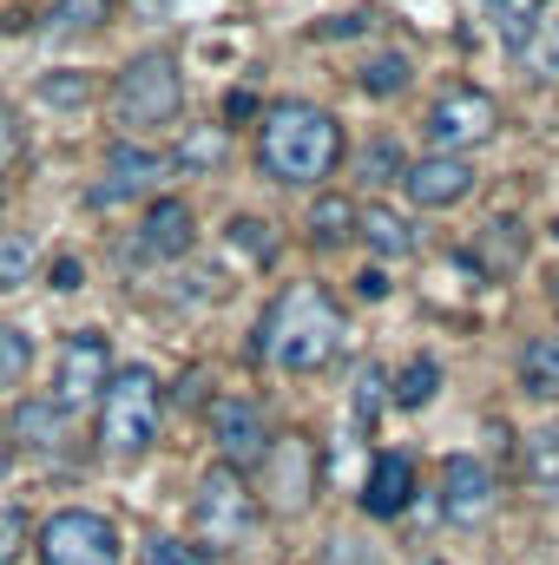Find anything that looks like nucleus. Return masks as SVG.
Segmentation results:
<instances>
[{
  "mask_svg": "<svg viewBox=\"0 0 559 565\" xmlns=\"http://www.w3.org/2000/svg\"><path fill=\"white\" fill-rule=\"evenodd\" d=\"M342 342H349V316H342V302L323 282H289L264 309V322H257V355L277 362L283 375L329 369L342 355Z\"/></svg>",
  "mask_w": 559,
  "mask_h": 565,
  "instance_id": "nucleus-1",
  "label": "nucleus"
},
{
  "mask_svg": "<svg viewBox=\"0 0 559 565\" xmlns=\"http://www.w3.org/2000/svg\"><path fill=\"white\" fill-rule=\"evenodd\" d=\"M342 164V119L316 99H277L257 113V171L277 184H323Z\"/></svg>",
  "mask_w": 559,
  "mask_h": 565,
  "instance_id": "nucleus-2",
  "label": "nucleus"
},
{
  "mask_svg": "<svg viewBox=\"0 0 559 565\" xmlns=\"http://www.w3.org/2000/svg\"><path fill=\"white\" fill-rule=\"evenodd\" d=\"M158 422H165V388H158V375H151L145 362L113 369V382H106V395H99V447L119 454V460H133V454H145V447L158 440Z\"/></svg>",
  "mask_w": 559,
  "mask_h": 565,
  "instance_id": "nucleus-3",
  "label": "nucleus"
},
{
  "mask_svg": "<svg viewBox=\"0 0 559 565\" xmlns=\"http://www.w3.org/2000/svg\"><path fill=\"white\" fill-rule=\"evenodd\" d=\"M113 113H119L126 132L178 126V113H184V66H178V53H165V46L133 53L126 73L113 79Z\"/></svg>",
  "mask_w": 559,
  "mask_h": 565,
  "instance_id": "nucleus-4",
  "label": "nucleus"
},
{
  "mask_svg": "<svg viewBox=\"0 0 559 565\" xmlns=\"http://www.w3.org/2000/svg\"><path fill=\"white\" fill-rule=\"evenodd\" d=\"M40 565H119V526L93 507H60L33 533Z\"/></svg>",
  "mask_w": 559,
  "mask_h": 565,
  "instance_id": "nucleus-5",
  "label": "nucleus"
},
{
  "mask_svg": "<svg viewBox=\"0 0 559 565\" xmlns=\"http://www.w3.org/2000/svg\"><path fill=\"white\" fill-rule=\"evenodd\" d=\"M191 520H198V540H204V546H238V540L251 533V520H257V500L244 493V473L218 460V467L198 480Z\"/></svg>",
  "mask_w": 559,
  "mask_h": 565,
  "instance_id": "nucleus-6",
  "label": "nucleus"
},
{
  "mask_svg": "<svg viewBox=\"0 0 559 565\" xmlns=\"http://www.w3.org/2000/svg\"><path fill=\"white\" fill-rule=\"evenodd\" d=\"M106 382H113V349H106V335H99V329L66 335L60 355H53V402H60L66 415H73V408H93V402L106 395Z\"/></svg>",
  "mask_w": 559,
  "mask_h": 565,
  "instance_id": "nucleus-7",
  "label": "nucleus"
},
{
  "mask_svg": "<svg viewBox=\"0 0 559 565\" xmlns=\"http://www.w3.org/2000/svg\"><path fill=\"white\" fill-rule=\"evenodd\" d=\"M494 132H500V106L481 86H447L428 106V139H434V151H467V145L494 139Z\"/></svg>",
  "mask_w": 559,
  "mask_h": 565,
  "instance_id": "nucleus-8",
  "label": "nucleus"
},
{
  "mask_svg": "<svg viewBox=\"0 0 559 565\" xmlns=\"http://www.w3.org/2000/svg\"><path fill=\"white\" fill-rule=\"evenodd\" d=\"M171 171V158H158V151H145V145H113L106 151V164H99V184L86 191V204L93 211H119V204H133V198H158V178Z\"/></svg>",
  "mask_w": 559,
  "mask_h": 565,
  "instance_id": "nucleus-9",
  "label": "nucleus"
},
{
  "mask_svg": "<svg viewBox=\"0 0 559 565\" xmlns=\"http://www.w3.org/2000/svg\"><path fill=\"white\" fill-rule=\"evenodd\" d=\"M211 440H218V460L224 467H264L271 460V422H264V408L257 402H244V395H224V402H211Z\"/></svg>",
  "mask_w": 559,
  "mask_h": 565,
  "instance_id": "nucleus-10",
  "label": "nucleus"
},
{
  "mask_svg": "<svg viewBox=\"0 0 559 565\" xmlns=\"http://www.w3.org/2000/svg\"><path fill=\"white\" fill-rule=\"evenodd\" d=\"M191 244H198L191 204L184 198H145V217L133 231V257L139 264H178V257H191Z\"/></svg>",
  "mask_w": 559,
  "mask_h": 565,
  "instance_id": "nucleus-11",
  "label": "nucleus"
},
{
  "mask_svg": "<svg viewBox=\"0 0 559 565\" xmlns=\"http://www.w3.org/2000/svg\"><path fill=\"white\" fill-rule=\"evenodd\" d=\"M402 191H409L415 211H454L474 191V158L467 151H428L402 171Z\"/></svg>",
  "mask_w": 559,
  "mask_h": 565,
  "instance_id": "nucleus-12",
  "label": "nucleus"
},
{
  "mask_svg": "<svg viewBox=\"0 0 559 565\" xmlns=\"http://www.w3.org/2000/svg\"><path fill=\"white\" fill-rule=\"evenodd\" d=\"M494 513V467L474 454H447L441 460V520L447 526H481Z\"/></svg>",
  "mask_w": 559,
  "mask_h": 565,
  "instance_id": "nucleus-13",
  "label": "nucleus"
},
{
  "mask_svg": "<svg viewBox=\"0 0 559 565\" xmlns=\"http://www.w3.org/2000/svg\"><path fill=\"white\" fill-rule=\"evenodd\" d=\"M409 500H415V460L409 454H376L369 480H362V513L395 520V513H409Z\"/></svg>",
  "mask_w": 559,
  "mask_h": 565,
  "instance_id": "nucleus-14",
  "label": "nucleus"
},
{
  "mask_svg": "<svg viewBox=\"0 0 559 565\" xmlns=\"http://www.w3.org/2000/svg\"><path fill=\"white\" fill-rule=\"evenodd\" d=\"M356 237H369V250L376 257H415L421 250V231L409 211H395V204H369V211H356Z\"/></svg>",
  "mask_w": 559,
  "mask_h": 565,
  "instance_id": "nucleus-15",
  "label": "nucleus"
},
{
  "mask_svg": "<svg viewBox=\"0 0 559 565\" xmlns=\"http://www.w3.org/2000/svg\"><path fill=\"white\" fill-rule=\"evenodd\" d=\"M7 427H13V440H20L27 454H40V460L66 447V408H60V402H20V415Z\"/></svg>",
  "mask_w": 559,
  "mask_h": 565,
  "instance_id": "nucleus-16",
  "label": "nucleus"
},
{
  "mask_svg": "<svg viewBox=\"0 0 559 565\" xmlns=\"http://www.w3.org/2000/svg\"><path fill=\"white\" fill-rule=\"evenodd\" d=\"M356 211H362V204H349V198L323 191V198L309 204V217H303V224H309V244H316V250H336V244H349V237H356Z\"/></svg>",
  "mask_w": 559,
  "mask_h": 565,
  "instance_id": "nucleus-17",
  "label": "nucleus"
},
{
  "mask_svg": "<svg viewBox=\"0 0 559 565\" xmlns=\"http://www.w3.org/2000/svg\"><path fill=\"white\" fill-rule=\"evenodd\" d=\"M520 388L534 402H559V335H534L520 349Z\"/></svg>",
  "mask_w": 559,
  "mask_h": 565,
  "instance_id": "nucleus-18",
  "label": "nucleus"
},
{
  "mask_svg": "<svg viewBox=\"0 0 559 565\" xmlns=\"http://www.w3.org/2000/svg\"><path fill=\"white\" fill-rule=\"evenodd\" d=\"M409 79H415V60L409 53H369L362 60V73H356V86L369 93V99H395V93H409Z\"/></svg>",
  "mask_w": 559,
  "mask_h": 565,
  "instance_id": "nucleus-19",
  "label": "nucleus"
},
{
  "mask_svg": "<svg viewBox=\"0 0 559 565\" xmlns=\"http://www.w3.org/2000/svg\"><path fill=\"white\" fill-rule=\"evenodd\" d=\"M547 7L553 0H487V13H494V26H500V40L520 53L540 26H547Z\"/></svg>",
  "mask_w": 559,
  "mask_h": 565,
  "instance_id": "nucleus-20",
  "label": "nucleus"
},
{
  "mask_svg": "<svg viewBox=\"0 0 559 565\" xmlns=\"http://www.w3.org/2000/svg\"><path fill=\"white\" fill-rule=\"evenodd\" d=\"M434 395H441V362H434V355H415V362L389 382V402H395V408H409V415L428 408Z\"/></svg>",
  "mask_w": 559,
  "mask_h": 565,
  "instance_id": "nucleus-21",
  "label": "nucleus"
},
{
  "mask_svg": "<svg viewBox=\"0 0 559 565\" xmlns=\"http://www.w3.org/2000/svg\"><path fill=\"white\" fill-rule=\"evenodd\" d=\"M520 460H527V480H534L547 500H559V427H534L527 447H520Z\"/></svg>",
  "mask_w": 559,
  "mask_h": 565,
  "instance_id": "nucleus-22",
  "label": "nucleus"
},
{
  "mask_svg": "<svg viewBox=\"0 0 559 565\" xmlns=\"http://www.w3.org/2000/svg\"><path fill=\"white\" fill-rule=\"evenodd\" d=\"M33 375V335L20 322H0V388H20Z\"/></svg>",
  "mask_w": 559,
  "mask_h": 565,
  "instance_id": "nucleus-23",
  "label": "nucleus"
},
{
  "mask_svg": "<svg viewBox=\"0 0 559 565\" xmlns=\"http://www.w3.org/2000/svg\"><path fill=\"white\" fill-rule=\"evenodd\" d=\"M231 250L251 264H277V231L264 217H231Z\"/></svg>",
  "mask_w": 559,
  "mask_h": 565,
  "instance_id": "nucleus-24",
  "label": "nucleus"
},
{
  "mask_svg": "<svg viewBox=\"0 0 559 565\" xmlns=\"http://www.w3.org/2000/svg\"><path fill=\"white\" fill-rule=\"evenodd\" d=\"M33 264H40L33 237H20V231H0V289H20V282L33 277Z\"/></svg>",
  "mask_w": 559,
  "mask_h": 565,
  "instance_id": "nucleus-25",
  "label": "nucleus"
},
{
  "mask_svg": "<svg viewBox=\"0 0 559 565\" xmlns=\"http://www.w3.org/2000/svg\"><path fill=\"white\" fill-rule=\"evenodd\" d=\"M145 565H218L204 540H171V533H151L145 540Z\"/></svg>",
  "mask_w": 559,
  "mask_h": 565,
  "instance_id": "nucleus-26",
  "label": "nucleus"
},
{
  "mask_svg": "<svg viewBox=\"0 0 559 565\" xmlns=\"http://www.w3.org/2000/svg\"><path fill=\"white\" fill-rule=\"evenodd\" d=\"M113 7L119 0H53V26L60 33H93V26L113 20Z\"/></svg>",
  "mask_w": 559,
  "mask_h": 565,
  "instance_id": "nucleus-27",
  "label": "nucleus"
},
{
  "mask_svg": "<svg viewBox=\"0 0 559 565\" xmlns=\"http://www.w3.org/2000/svg\"><path fill=\"white\" fill-rule=\"evenodd\" d=\"M178 164H184V171H218V164H224V132H218V126H211V132L191 126L184 145H178Z\"/></svg>",
  "mask_w": 559,
  "mask_h": 565,
  "instance_id": "nucleus-28",
  "label": "nucleus"
},
{
  "mask_svg": "<svg viewBox=\"0 0 559 565\" xmlns=\"http://www.w3.org/2000/svg\"><path fill=\"white\" fill-rule=\"evenodd\" d=\"M382 402H389V375L369 362L362 375H356V422L362 427H376V415H382Z\"/></svg>",
  "mask_w": 559,
  "mask_h": 565,
  "instance_id": "nucleus-29",
  "label": "nucleus"
},
{
  "mask_svg": "<svg viewBox=\"0 0 559 565\" xmlns=\"http://www.w3.org/2000/svg\"><path fill=\"white\" fill-rule=\"evenodd\" d=\"M402 171H409V164H402V151L389 139H376L362 151V178H369V184H402Z\"/></svg>",
  "mask_w": 559,
  "mask_h": 565,
  "instance_id": "nucleus-30",
  "label": "nucleus"
},
{
  "mask_svg": "<svg viewBox=\"0 0 559 565\" xmlns=\"http://www.w3.org/2000/svg\"><path fill=\"white\" fill-rule=\"evenodd\" d=\"M40 99L46 106H86L93 99V79L86 73H53V79H40Z\"/></svg>",
  "mask_w": 559,
  "mask_h": 565,
  "instance_id": "nucleus-31",
  "label": "nucleus"
},
{
  "mask_svg": "<svg viewBox=\"0 0 559 565\" xmlns=\"http://www.w3.org/2000/svg\"><path fill=\"white\" fill-rule=\"evenodd\" d=\"M520 60H527L540 79H559V33H553V40H547V33H534V40L520 46Z\"/></svg>",
  "mask_w": 559,
  "mask_h": 565,
  "instance_id": "nucleus-32",
  "label": "nucleus"
},
{
  "mask_svg": "<svg viewBox=\"0 0 559 565\" xmlns=\"http://www.w3.org/2000/svg\"><path fill=\"white\" fill-rule=\"evenodd\" d=\"M13 158H20V113L0 99V171H7Z\"/></svg>",
  "mask_w": 559,
  "mask_h": 565,
  "instance_id": "nucleus-33",
  "label": "nucleus"
},
{
  "mask_svg": "<svg viewBox=\"0 0 559 565\" xmlns=\"http://www.w3.org/2000/svg\"><path fill=\"white\" fill-rule=\"evenodd\" d=\"M13 553H20V520L0 513V565H13Z\"/></svg>",
  "mask_w": 559,
  "mask_h": 565,
  "instance_id": "nucleus-34",
  "label": "nucleus"
},
{
  "mask_svg": "<svg viewBox=\"0 0 559 565\" xmlns=\"http://www.w3.org/2000/svg\"><path fill=\"white\" fill-rule=\"evenodd\" d=\"M356 296H362V302H382V296H389V277H382V270H362V277H356Z\"/></svg>",
  "mask_w": 559,
  "mask_h": 565,
  "instance_id": "nucleus-35",
  "label": "nucleus"
},
{
  "mask_svg": "<svg viewBox=\"0 0 559 565\" xmlns=\"http://www.w3.org/2000/svg\"><path fill=\"white\" fill-rule=\"evenodd\" d=\"M53 289H80V264H73V257L53 264Z\"/></svg>",
  "mask_w": 559,
  "mask_h": 565,
  "instance_id": "nucleus-36",
  "label": "nucleus"
},
{
  "mask_svg": "<svg viewBox=\"0 0 559 565\" xmlns=\"http://www.w3.org/2000/svg\"><path fill=\"white\" fill-rule=\"evenodd\" d=\"M224 113H231V119H251V113H264V106H257L251 93H231V106H224Z\"/></svg>",
  "mask_w": 559,
  "mask_h": 565,
  "instance_id": "nucleus-37",
  "label": "nucleus"
},
{
  "mask_svg": "<svg viewBox=\"0 0 559 565\" xmlns=\"http://www.w3.org/2000/svg\"><path fill=\"white\" fill-rule=\"evenodd\" d=\"M7 460H13V427L0 422V473H7Z\"/></svg>",
  "mask_w": 559,
  "mask_h": 565,
  "instance_id": "nucleus-38",
  "label": "nucleus"
},
{
  "mask_svg": "<svg viewBox=\"0 0 559 565\" xmlns=\"http://www.w3.org/2000/svg\"><path fill=\"white\" fill-rule=\"evenodd\" d=\"M0 204H7V191H0Z\"/></svg>",
  "mask_w": 559,
  "mask_h": 565,
  "instance_id": "nucleus-39",
  "label": "nucleus"
},
{
  "mask_svg": "<svg viewBox=\"0 0 559 565\" xmlns=\"http://www.w3.org/2000/svg\"><path fill=\"white\" fill-rule=\"evenodd\" d=\"M428 565H441V559H428Z\"/></svg>",
  "mask_w": 559,
  "mask_h": 565,
  "instance_id": "nucleus-40",
  "label": "nucleus"
}]
</instances>
